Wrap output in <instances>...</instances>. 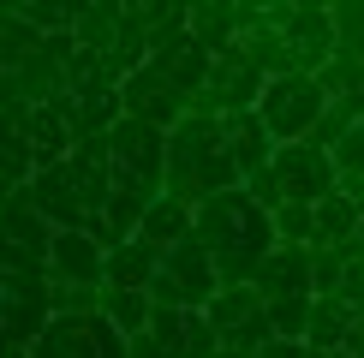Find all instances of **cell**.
Returning <instances> with one entry per match:
<instances>
[{
	"mask_svg": "<svg viewBox=\"0 0 364 358\" xmlns=\"http://www.w3.org/2000/svg\"><path fill=\"white\" fill-rule=\"evenodd\" d=\"M197 239H203L209 257H215L221 287H251L257 263L281 245L275 239V215H269L245 185L221 191V197H209L203 209H197Z\"/></svg>",
	"mask_w": 364,
	"mask_h": 358,
	"instance_id": "obj_1",
	"label": "cell"
},
{
	"mask_svg": "<svg viewBox=\"0 0 364 358\" xmlns=\"http://www.w3.org/2000/svg\"><path fill=\"white\" fill-rule=\"evenodd\" d=\"M245 173H239V156L227 143V119H197L186 114L168 131V197L203 209L221 191H239Z\"/></svg>",
	"mask_w": 364,
	"mask_h": 358,
	"instance_id": "obj_2",
	"label": "cell"
},
{
	"mask_svg": "<svg viewBox=\"0 0 364 358\" xmlns=\"http://www.w3.org/2000/svg\"><path fill=\"white\" fill-rule=\"evenodd\" d=\"M221 293V275H215V257H209L203 239H186V245L161 251V268L149 281V298L161 310H209V298Z\"/></svg>",
	"mask_w": 364,
	"mask_h": 358,
	"instance_id": "obj_3",
	"label": "cell"
},
{
	"mask_svg": "<svg viewBox=\"0 0 364 358\" xmlns=\"http://www.w3.org/2000/svg\"><path fill=\"white\" fill-rule=\"evenodd\" d=\"M328 114V90L323 78H305V72H287V78H269L263 102H257V119L275 131V143H305Z\"/></svg>",
	"mask_w": 364,
	"mask_h": 358,
	"instance_id": "obj_4",
	"label": "cell"
},
{
	"mask_svg": "<svg viewBox=\"0 0 364 358\" xmlns=\"http://www.w3.org/2000/svg\"><path fill=\"white\" fill-rule=\"evenodd\" d=\"M269 18H275V30L287 36L293 72H305V78H316V72H323L328 60L341 54L335 12H328V6H316V0H275V6H269Z\"/></svg>",
	"mask_w": 364,
	"mask_h": 358,
	"instance_id": "obj_5",
	"label": "cell"
},
{
	"mask_svg": "<svg viewBox=\"0 0 364 358\" xmlns=\"http://www.w3.org/2000/svg\"><path fill=\"white\" fill-rule=\"evenodd\" d=\"M263 173L275 179L281 203H311V209H316L323 197H335V191H341L335 156H328V149H316V143H281L275 161H269Z\"/></svg>",
	"mask_w": 364,
	"mask_h": 358,
	"instance_id": "obj_6",
	"label": "cell"
},
{
	"mask_svg": "<svg viewBox=\"0 0 364 358\" xmlns=\"http://www.w3.org/2000/svg\"><path fill=\"white\" fill-rule=\"evenodd\" d=\"M263 90L269 78L251 66L245 54H221L215 60V72H209V84L191 96V114L197 119H233V114H257V102H263Z\"/></svg>",
	"mask_w": 364,
	"mask_h": 358,
	"instance_id": "obj_7",
	"label": "cell"
},
{
	"mask_svg": "<svg viewBox=\"0 0 364 358\" xmlns=\"http://www.w3.org/2000/svg\"><path fill=\"white\" fill-rule=\"evenodd\" d=\"M108 149H114V173L126 179V185H144V191H168V131L144 126V119H119L108 131Z\"/></svg>",
	"mask_w": 364,
	"mask_h": 358,
	"instance_id": "obj_8",
	"label": "cell"
},
{
	"mask_svg": "<svg viewBox=\"0 0 364 358\" xmlns=\"http://www.w3.org/2000/svg\"><path fill=\"white\" fill-rule=\"evenodd\" d=\"M6 352H30L54 322V275H6Z\"/></svg>",
	"mask_w": 364,
	"mask_h": 358,
	"instance_id": "obj_9",
	"label": "cell"
},
{
	"mask_svg": "<svg viewBox=\"0 0 364 358\" xmlns=\"http://www.w3.org/2000/svg\"><path fill=\"white\" fill-rule=\"evenodd\" d=\"M30 358H126V335L108 317H54Z\"/></svg>",
	"mask_w": 364,
	"mask_h": 358,
	"instance_id": "obj_10",
	"label": "cell"
},
{
	"mask_svg": "<svg viewBox=\"0 0 364 358\" xmlns=\"http://www.w3.org/2000/svg\"><path fill=\"white\" fill-rule=\"evenodd\" d=\"M119 96H126V114H132V119H144V126H156V131H173L179 119L191 114V96L168 78V72H156V66L132 72Z\"/></svg>",
	"mask_w": 364,
	"mask_h": 358,
	"instance_id": "obj_11",
	"label": "cell"
},
{
	"mask_svg": "<svg viewBox=\"0 0 364 358\" xmlns=\"http://www.w3.org/2000/svg\"><path fill=\"white\" fill-rule=\"evenodd\" d=\"M66 168H72V185H78L84 209H90V215H108V203H114V185H119L108 138H84V143H72Z\"/></svg>",
	"mask_w": 364,
	"mask_h": 358,
	"instance_id": "obj_12",
	"label": "cell"
},
{
	"mask_svg": "<svg viewBox=\"0 0 364 358\" xmlns=\"http://www.w3.org/2000/svg\"><path fill=\"white\" fill-rule=\"evenodd\" d=\"M251 287L263 293V305H281V298H305L311 287V245H275L263 263H257Z\"/></svg>",
	"mask_w": 364,
	"mask_h": 358,
	"instance_id": "obj_13",
	"label": "cell"
},
{
	"mask_svg": "<svg viewBox=\"0 0 364 358\" xmlns=\"http://www.w3.org/2000/svg\"><path fill=\"white\" fill-rule=\"evenodd\" d=\"M54 281H78V287H108V245L90 239L84 227H66L54 239Z\"/></svg>",
	"mask_w": 364,
	"mask_h": 358,
	"instance_id": "obj_14",
	"label": "cell"
},
{
	"mask_svg": "<svg viewBox=\"0 0 364 358\" xmlns=\"http://www.w3.org/2000/svg\"><path fill=\"white\" fill-rule=\"evenodd\" d=\"M30 203H36L60 233L90 221V209H84V197H78V185H72V168H66V161H54V168H42L36 179H30Z\"/></svg>",
	"mask_w": 364,
	"mask_h": 358,
	"instance_id": "obj_15",
	"label": "cell"
},
{
	"mask_svg": "<svg viewBox=\"0 0 364 358\" xmlns=\"http://www.w3.org/2000/svg\"><path fill=\"white\" fill-rule=\"evenodd\" d=\"M239 30H245V0H197L191 6V42L203 54H233Z\"/></svg>",
	"mask_w": 364,
	"mask_h": 358,
	"instance_id": "obj_16",
	"label": "cell"
},
{
	"mask_svg": "<svg viewBox=\"0 0 364 358\" xmlns=\"http://www.w3.org/2000/svg\"><path fill=\"white\" fill-rule=\"evenodd\" d=\"M149 66H156V72H168V78L186 90V96H197V90L209 84V72H215V54H203L191 36H179V42H161V48L149 54Z\"/></svg>",
	"mask_w": 364,
	"mask_h": 358,
	"instance_id": "obj_17",
	"label": "cell"
},
{
	"mask_svg": "<svg viewBox=\"0 0 364 358\" xmlns=\"http://www.w3.org/2000/svg\"><path fill=\"white\" fill-rule=\"evenodd\" d=\"M227 143H233L239 173H245V179H257L269 161H275V149H281V143H275V131H269L257 114H233V119H227Z\"/></svg>",
	"mask_w": 364,
	"mask_h": 358,
	"instance_id": "obj_18",
	"label": "cell"
},
{
	"mask_svg": "<svg viewBox=\"0 0 364 358\" xmlns=\"http://www.w3.org/2000/svg\"><path fill=\"white\" fill-rule=\"evenodd\" d=\"M119 30H126V6H119V0H84V12H78V30H72V36H78V48L84 54H114L119 48Z\"/></svg>",
	"mask_w": 364,
	"mask_h": 358,
	"instance_id": "obj_19",
	"label": "cell"
},
{
	"mask_svg": "<svg viewBox=\"0 0 364 358\" xmlns=\"http://www.w3.org/2000/svg\"><path fill=\"white\" fill-rule=\"evenodd\" d=\"M156 268H161V251L149 245V239H126V245H114V251H108V287L149 293Z\"/></svg>",
	"mask_w": 364,
	"mask_h": 358,
	"instance_id": "obj_20",
	"label": "cell"
},
{
	"mask_svg": "<svg viewBox=\"0 0 364 358\" xmlns=\"http://www.w3.org/2000/svg\"><path fill=\"white\" fill-rule=\"evenodd\" d=\"M191 233H197V209H191V203H179V197H168V191L156 197V209H149V215H144V227H138V239H149L156 251L186 245Z\"/></svg>",
	"mask_w": 364,
	"mask_h": 358,
	"instance_id": "obj_21",
	"label": "cell"
},
{
	"mask_svg": "<svg viewBox=\"0 0 364 358\" xmlns=\"http://www.w3.org/2000/svg\"><path fill=\"white\" fill-rule=\"evenodd\" d=\"M263 310H269V305H263V293H257V287H221L215 298H209L203 317L215 322V335L227 340V335H239V328H251Z\"/></svg>",
	"mask_w": 364,
	"mask_h": 358,
	"instance_id": "obj_22",
	"label": "cell"
},
{
	"mask_svg": "<svg viewBox=\"0 0 364 358\" xmlns=\"http://www.w3.org/2000/svg\"><path fill=\"white\" fill-rule=\"evenodd\" d=\"M353 322H358V310L346 305V298H316L305 347H311V352H335V347H346V335H353Z\"/></svg>",
	"mask_w": 364,
	"mask_h": 358,
	"instance_id": "obj_23",
	"label": "cell"
},
{
	"mask_svg": "<svg viewBox=\"0 0 364 358\" xmlns=\"http://www.w3.org/2000/svg\"><path fill=\"white\" fill-rule=\"evenodd\" d=\"M316 78H323V90H328V102H335V108H346L353 119H364V60L335 54Z\"/></svg>",
	"mask_w": 364,
	"mask_h": 358,
	"instance_id": "obj_24",
	"label": "cell"
},
{
	"mask_svg": "<svg viewBox=\"0 0 364 358\" xmlns=\"http://www.w3.org/2000/svg\"><path fill=\"white\" fill-rule=\"evenodd\" d=\"M358 233H364V209L346 197V191L316 203V245H346V239H358Z\"/></svg>",
	"mask_w": 364,
	"mask_h": 358,
	"instance_id": "obj_25",
	"label": "cell"
},
{
	"mask_svg": "<svg viewBox=\"0 0 364 358\" xmlns=\"http://www.w3.org/2000/svg\"><path fill=\"white\" fill-rule=\"evenodd\" d=\"M102 317H108L119 335H144L149 322H156V298L149 293H126V287H108V305H102Z\"/></svg>",
	"mask_w": 364,
	"mask_h": 358,
	"instance_id": "obj_26",
	"label": "cell"
},
{
	"mask_svg": "<svg viewBox=\"0 0 364 358\" xmlns=\"http://www.w3.org/2000/svg\"><path fill=\"white\" fill-rule=\"evenodd\" d=\"M42 42H48V36L24 18L18 0H12V6H6V30H0V60H6V66H24L30 54H42Z\"/></svg>",
	"mask_w": 364,
	"mask_h": 358,
	"instance_id": "obj_27",
	"label": "cell"
},
{
	"mask_svg": "<svg viewBox=\"0 0 364 358\" xmlns=\"http://www.w3.org/2000/svg\"><path fill=\"white\" fill-rule=\"evenodd\" d=\"M18 12L42 30V36H72V30H78L84 0H72V6H54V0H18Z\"/></svg>",
	"mask_w": 364,
	"mask_h": 358,
	"instance_id": "obj_28",
	"label": "cell"
},
{
	"mask_svg": "<svg viewBox=\"0 0 364 358\" xmlns=\"http://www.w3.org/2000/svg\"><path fill=\"white\" fill-rule=\"evenodd\" d=\"M191 317H197V310H161V305H156V322H149V335H156L161 358H186V340H191Z\"/></svg>",
	"mask_w": 364,
	"mask_h": 358,
	"instance_id": "obj_29",
	"label": "cell"
},
{
	"mask_svg": "<svg viewBox=\"0 0 364 358\" xmlns=\"http://www.w3.org/2000/svg\"><path fill=\"white\" fill-rule=\"evenodd\" d=\"M311 310H316V293H305V298H281V305H269L275 340H305V335H311Z\"/></svg>",
	"mask_w": 364,
	"mask_h": 358,
	"instance_id": "obj_30",
	"label": "cell"
},
{
	"mask_svg": "<svg viewBox=\"0 0 364 358\" xmlns=\"http://www.w3.org/2000/svg\"><path fill=\"white\" fill-rule=\"evenodd\" d=\"M275 239L281 245H316V209L311 203H281L275 209Z\"/></svg>",
	"mask_w": 364,
	"mask_h": 358,
	"instance_id": "obj_31",
	"label": "cell"
},
{
	"mask_svg": "<svg viewBox=\"0 0 364 358\" xmlns=\"http://www.w3.org/2000/svg\"><path fill=\"white\" fill-rule=\"evenodd\" d=\"M341 281H346V257L335 245H311V287H316V298H341Z\"/></svg>",
	"mask_w": 364,
	"mask_h": 358,
	"instance_id": "obj_32",
	"label": "cell"
},
{
	"mask_svg": "<svg viewBox=\"0 0 364 358\" xmlns=\"http://www.w3.org/2000/svg\"><path fill=\"white\" fill-rule=\"evenodd\" d=\"M335 36H341V54L346 60H364V0H335Z\"/></svg>",
	"mask_w": 364,
	"mask_h": 358,
	"instance_id": "obj_33",
	"label": "cell"
},
{
	"mask_svg": "<svg viewBox=\"0 0 364 358\" xmlns=\"http://www.w3.org/2000/svg\"><path fill=\"white\" fill-rule=\"evenodd\" d=\"M335 168H341V179H346V173H364V119L335 143Z\"/></svg>",
	"mask_w": 364,
	"mask_h": 358,
	"instance_id": "obj_34",
	"label": "cell"
},
{
	"mask_svg": "<svg viewBox=\"0 0 364 358\" xmlns=\"http://www.w3.org/2000/svg\"><path fill=\"white\" fill-rule=\"evenodd\" d=\"M341 298H346V305H353V310H364V257H358V263H346V281H341Z\"/></svg>",
	"mask_w": 364,
	"mask_h": 358,
	"instance_id": "obj_35",
	"label": "cell"
},
{
	"mask_svg": "<svg viewBox=\"0 0 364 358\" xmlns=\"http://www.w3.org/2000/svg\"><path fill=\"white\" fill-rule=\"evenodd\" d=\"M257 358H316V352L305 347V340H269V347L257 352Z\"/></svg>",
	"mask_w": 364,
	"mask_h": 358,
	"instance_id": "obj_36",
	"label": "cell"
},
{
	"mask_svg": "<svg viewBox=\"0 0 364 358\" xmlns=\"http://www.w3.org/2000/svg\"><path fill=\"white\" fill-rule=\"evenodd\" d=\"M126 358H161L156 335H149V328H144V335H132V340H126Z\"/></svg>",
	"mask_w": 364,
	"mask_h": 358,
	"instance_id": "obj_37",
	"label": "cell"
},
{
	"mask_svg": "<svg viewBox=\"0 0 364 358\" xmlns=\"http://www.w3.org/2000/svg\"><path fill=\"white\" fill-rule=\"evenodd\" d=\"M316 358H353V352H346V347H335V352H316Z\"/></svg>",
	"mask_w": 364,
	"mask_h": 358,
	"instance_id": "obj_38",
	"label": "cell"
},
{
	"mask_svg": "<svg viewBox=\"0 0 364 358\" xmlns=\"http://www.w3.org/2000/svg\"><path fill=\"white\" fill-rule=\"evenodd\" d=\"M358 328H364V310H358Z\"/></svg>",
	"mask_w": 364,
	"mask_h": 358,
	"instance_id": "obj_39",
	"label": "cell"
}]
</instances>
